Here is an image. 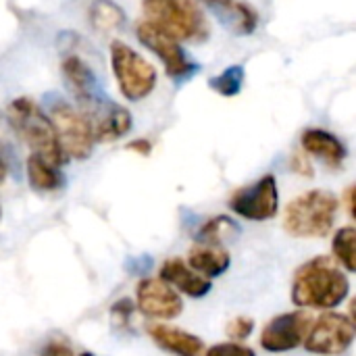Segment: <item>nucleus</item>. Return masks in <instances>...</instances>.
<instances>
[{
    "instance_id": "1",
    "label": "nucleus",
    "mask_w": 356,
    "mask_h": 356,
    "mask_svg": "<svg viewBox=\"0 0 356 356\" xmlns=\"http://www.w3.org/2000/svg\"><path fill=\"white\" fill-rule=\"evenodd\" d=\"M348 292V275L330 257H315L294 273L292 302L300 309H336L346 300Z\"/></svg>"
},
{
    "instance_id": "2",
    "label": "nucleus",
    "mask_w": 356,
    "mask_h": 356,
    "mask_svg": "<svg viewBox=\"0 0 356 356\" xmlns=\"http://www.w3.org/2000/svg\"><path fill=\"white\" fill-rule=\"evenodd\" d=\"M6 117L10 127L17 131V136L31 148V154L46 159L54 167L65 165L67 159L60 150L52 121L31 98L13 100L8 104Z\"/></svg>"
},
{
    "instance_id": "3",
    "label": "nucleus",
    "mask_w": 356,
    "mask_h": 356,
    "mask_svg": "<svg viewBox=\"0 0 356 356\" xmlns=\"http://www.w3.org/2000/svg\"><path fill=\"white\" fill-rule=\"evenodd\" d=\"M338 198L330 190H309L288 202L284 229L292 238H325L336 223Z\"/></svg>"
},
{
    "instance_id": "4",
    "label": "nucleus",
    "mask_w": 356,
    "mask_h": 356,
    "mask_svg": "<svg viewBox=\"0 0 356 356\" xmlns=\"http://www.w3.org/2000/svg\"><path fill=\"white\" fill-rule=\"evenodd\" d=\"M146 21L179 40H204L209 23L194 0H142Z\"/></svg>"
},
{
    "instance_id": "5",
    "label": "nucleus",
    "mask_w": 356,
    "mask_h": 356,
    "mask_svg": "<svg viewBox=\"0 0 356 356\" xmlns=\"http://www.w3.org/2000/svg\"><path fill=\"white\" fill-rule=\"evenodd\" d=\"M111 65L119 90L127 100H142L154 90L156 86L154 67L144 56H140L131 46L115 40L111 44Z\"/></svg>"
},
{
    "instance_id": "6",
    "label": "nucleus",
    "mask_w": 356,
    "mask_h": 356,
    "mask_svg": "<svg viewBox=\"0 0 356 356\" xmlns=\"http://www.w3.org/2000/svg\"><path fill=\"white\" fill-rule=\"evenodd\" d=\"M48 117L52 121V127L56 131V138H58L65 159L83 161L92 154L96 140H94L92 127L81 111H77L75 106H71L65 100H54L50 104Z\"/></svg>"
},
{
    "instance_id": "7",
    "label": "nucleus",
    "mask_w": 356,
    "mask_h": 356,
    "mask_svg": "<svg viewBox=\"0 0 356 356\" xmlns=\"http://www.w3.org/2000/svg\"><path fill=\"white\" fill-rule=\"evenodd\" d=\"M355 342V321L342 313H325L311 323L305 338V348L313 355H344Z\"/></svg>"
},
{
    "instance_id": "8",
    "label": "nucleus",
    "mask_w": 356,
    "mask_h": 356,
    "mask_svg": "<svg viewBox=\"0 0 356 356\" xmlns=\"http://www.w3.org/2000/svg\"><path fill=\"white\" fill-rule=\"evenodd\" d=\"M229 209L248 221H269L280 211V192L275 175H263L257 184L238 190L229 198Z\"/></svg>"
},
{
    "instance_id": "9",
    "label": "nucleus",
    "mask_w": 356,
    "mask_h": 356,
    "mask_svg": "<svg viewBox=\"0 0 356 356\" xmlns=\"http://www.w3.org/2000/svg\"><path fill=\"white\" fill-rule=\"evenodd\" d=\"M313 319L305 311L282 313L273 317L261 332V348L267 353H290L302 346Z\"/></svg>"
},
{
    "instance_id": "10",
    "label": "nucleus",
    "mask_w": 356,
    "mask_h": 356,
    "mask_svg": "<svg viewBox=\"0 0 356 356\" xmlns=\"http://www.w3.org/2000/svg\"><path fill=\"white\" fill-rule=\"evenodd\" d=\"M79 106L92 127L94 140H98V142H115L131 129L129 111L115 102H108V100H102L100 96H96Z\"/></svg>"
},
{
    "instance_id": "11",
    "label": "nucleus",
    "mask_w": 356,
    "mask_h": 356,
    "mask_svg": "<svg viewBox=\"0 0 356 356\" xmlns=\"http://www.w3.org/2000/svg\"><path fill=\"white\" fill-rule=\"evenodd\" d=\"M138 33V40L150 50L154 52L163 65H165V71L169 77H186L194 71V65L190 63V58L186 56L184 48L179 46V42L175 38H171L169 33L161 31L159 27H154L152 23L148 21H142L136 29Z\"/></svg>"
},
{
    "instance_id": "12",
    "label": "nucleus",
    "mask_w": 356,
    "mask_h": 356,
    "mask_svg": "<svg viewBox=\"0 0 356 356\" xmlns=\"http://www.w3.org/2000/svg\"><path fill=\"white\" fill-rule=\"evenodd\" d=\"M136 309L150 319H175L184 311V300L161 277H146L138 284Z\"/></svg>"
},
{
    "instance_id": "13",
    "label": "nucleus",
    "mask_w": 356,
    "mask_h": 356,
    "mask_svg": "<svg viewBox=\"0 0 356 356\" xmlns=\"http://www.w3.org/2000/svg\"><path fill=\"white\" fill-rule=\"evenodd\" d=\"M161 280L169 284L175 292L190 298H202L211 292V280L192 271L181 259H169L161 267Z\"/></svg>"
},
{
    "instance_id": "14",
    "label": "nucleus",
    "mask_w": 356,
    "mask_h": 356,
    "mask_svg": "<svg viewBox=\"0 0 356 356\" xmlns=\"http://www.w3.org/2000/svg\"><path fill=\"white\" fill-rule=\"evenodd\" d=\"M148 336L154 340L156 346H161L163 350H167L169 355L175 356H200L204 353V344L198 336L179 330V327H171V325H163V323H150L146 327Z\"/></svg>"
},
{
    "instance_id": "15",
    "label": "nucleus",
    "mask_w": 356,
    "mask_h": 356,
    "mask_svg": "<svg viewBox=\"0 0 356 356\" xmlns=\"http://www.w3.org/2000/svg\"><path fill=\"white\" fill-rule=\"evenodd\" d=\"M300 142H302V148H305L309 154H313V156L325 161L330 167L342 165L344 159H346V154H348L344 142H342L340 138H336V136H334L332 131H327V129L309 127V129L302 131Z\"/></svg>"
},
{
    "instance_id": "16",
    "label": "nucleus",
    "mask_w": 356,
    "mask_h": 356,
    "mask_svg": "<svg viewBox=\"0 0 356 356\" xmlns=\"http://www.w3.org/2000/svg\"><path fill=\"white\" fill-rule=\"evenodd\" d=\"M229 265H232V259H229V252L223 250V246L196 244L188 252V267L207 280L223 275L229 269Z\"/></svg>"
},
{
    "instance_id": "17",
    "label": "nucleus",
    "mask_w": 356,
    "mask_h": 356,
    "mask_svg": "<svg viewBox=\"0 0 356 356\" xmlns=\"http://www.w3.org/2000/svg\"><path fill=\"white\" fill-rule=\"evenodd\" d=\"M63 75L71 88V92L75 94L77 102L83 104L92 98H96V79L92 69L79 58V56H69L63 63Z\"/></svg>"
},
{
    "instance_id": "18",
    "label": "nucleus",
    "mask_w": 356,
    "mask_h": 356,
    "mask_svg": "<svg viewBox=\"0 0 356 356\" xmlns=\"http://www.w3.org/2000/svg\"><path fill=\"white\" fill-rule=\"evenodd\" d=\"M25 169H27V181L35 192H56L65 184L58 167H54L52 163H48L38 154L27 156Z\"/></svg>"
},
{
    "instance_id": "19",
    "label": "nucleus",
    "mask_w": 356,
    "mask_h": 356,
    "mask_svg": "<svg viewBox=\"0 0 356 356\" xmlns=\"http://www.w3.org/2000/svg\"><path fill=\"white\" fill-rule=\"evenodd\" d=\"M88 19H90V25L96 31L111 33V31L121 27V23L125 19V13L113 0H94L90 4V8H88Z\"/></svg>"
},
{
    "instance_id": "20",
    "label": "nucleus",
    "mask_w": 356,
    "mask_h": 356,
    "mask_svg": "<svg viewBox=\"0 0 356 356\" xmlns=\"http://www.w3.org/2000/svg\"><path fill=\"white\" fill-rule=\"evenodd\" d=\"M211 6L219 8L221 13L227 15V19L234 23L238 33H250L257 23H259V15L252 6H248L242 0H204Z\"/></svg>"
},
{
    "instance_id": "21",
    "label": "nucleus",
    "mask_w": 356,
    "mask_h": 356,
    "mask_svg": "<svg viewBox=\"0 0 356 356\" xmlns=\"http://www.w3.org/2000/svg\"><path fill=\"white\" fill-rule=\"evenodd\" d=\"M332 252L336 263H340L348 273L356 271V229L353 225H344L334 234Z\"/></svg>"
},
{
    "instance_id": "22",
    "label": "nucleus",
    "mask_w": 356,
    "mask_h": 356,
    "mask_svg": "<svg viewBox=\"0 0 356 356\" xmlns=\"http://www.w3.org/2000/svg\"><path fill=\"white\" fill-rule=\"evenodd\" d=\"M227 234H238V225L229 217H215L207 221L198 232V244H211L221 246L223 240H227Z\"/></svg>"
},
{
    "instance_id": "23",
    "label": "nucleus",
    "mask_w": 356,
    "mask_h": 356,
    "mask_svg": "<svg viewBox=\"0 0 356 356\" xmlns=\"http://www.w3.org/2000/svg\"><path fill=\"white\" fill-rule=\"evenodd\" d=\"M242 67H229V69H225L219 77H213L211 79V86L219 92V94H223V96H234V94H238L240 92V88H242Z\"/></svg>"
},
{
    "instance_id": "24",
    "label": "nucleus",
    "mask_w": 356,
    "mask_h": 356,
    "mask_svg": "<svg viewBox=\"0 0 356 356\" xmlns=\"http://www.w3.org/2000/svg\"><path fill=\"white\" fill-rule=\"evenodd\" d=\"M252 332H254V321L250 317H236L225 327L227 338L234 340V342H240V344H242V340L250 338Z\"/></svg>"
},
{
    "instance_id": "25",
    "label": "nucleus",
    "mask_w": 356,
    "mask_h": 356,
    "mask_svg": "<svg viewBox=\"0 0 356 356\" xmlns=\"http://www.w3.org/2000/svg\"><path fill=\"white\" fill-rule=\"evenodd\" d=\"M204 356H257L252 348L240 344V342H223V344H215L211 346Z\"/></svg>"
},
{
    "instance_id": "26",
    "label": "nucleus",
    "mask_w": 356,
    "mask_h": 356,
    "mask_svg": "<svg viewBox=\"0 0 356 356\" xmlns=\"http://www.w3.org/2000/svg\"><path fill=\"white\" fill-rule=\"evenodd\" d=\"M131 313H134V305H131V300H127V298L115 302L113 309H111V317H113V321H115L117 325H127Z\"/></svg>"
},
{
    "instance_id": "27",
    "label": "nucleus",
    "mask_w": 356,
    "mask_h": 356,
    "mask_svg": "<svg viewBox=\"0 0 356 356\" xmlns=\"http://www.w3.org/2000/svg\"><path fill=\"white\" fill-rule=\"evenodd\" d=\"M42 356H75V355H73V350H71V346H69V344H65V342H60V340H52V342L44 348Z\"/></svg>"
},
{
    "instance_id": "28",
    "label": "nucleus",
    "mask_w": 356,
    "mask_h": 356,
    "mask_svg": "<svg viewBox=\"0 0 356 356\" xmlns=\"http://www.w3.org/2000/svg\"><path fill=\"white\" fill-rule=\"evenodd\" d=\"M129 150H136V152L148 154V152H150V144H148L146 140H140V142H134V144H129Z\"/></svg>"
},
{
    "instance_id": "29",
    "label": "nucleus",
    "mask_w": 356,
    "mask_h": 356,
    "mask_svg": "<svg viewBox=\"0 0 356 356\" xmlns=\"http://www.w3.org/2000/svg\"><path fill=\"white\" fill-rule=\"evenodd\" d=\"M346 202H348V213H350V217H355V186L348 188V192H346Z\"/></svg>"
},
{
    "instance_id": "30",
    "label": "nucleus",
    "mask_w": 356,
    "mask_h": 356,
    "mask_svg": "<svg viewBox=\"0 0 356 356\" xmlns=\"http://www.w3.org/2000/svg\"><path fill=\"white\" fill-rule=\"evenodd\" d=\"M6 179V165H4V161L0 159V184Z\"/></svg>"
},
{
    "instance_id": "31",
    "label": "nucleus",
    "mask_w": 356,
    "mask_h": 356,
    "mask_svg": "<svg viewBox=\"0 0 356 356\" xmlns=\"http://www.w3.org/2000/svg\"><path fill=\"white\" fill-rule=\"evenodd\" d=\"M79 356H94L92 353H83V355H79Z\"/></svg>"
},
{
    "instance_id": "32",
    "label": "nucleus",
    "mask_w": 356,
    "mask_h": 356,
    "mask_svg": "<svg viewBox=\"0 0 356 356\" xmlns=\"http://www.w3.org/2000/svg\"><path fill=\"white\" fill-rule=\"evenodd\" d=\"M0 221H2V207H0Z\"/></svg>"
}]
</instances>
